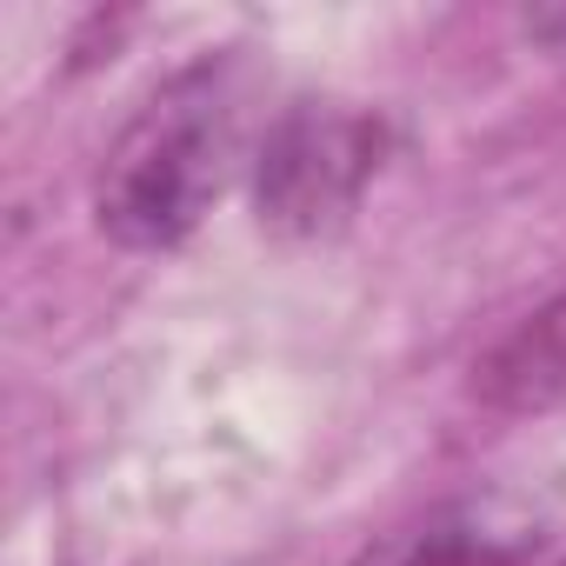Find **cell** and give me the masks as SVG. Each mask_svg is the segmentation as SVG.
Masks as SVG:
<instances>
[{
    "label": "cell",
    "instance_id": "cell-2",
    "mask_svg": "<svg viewBox=\"0 0 566 566\" xmlns=\"http://www.w3.org/2000/svg\"><path fill=\"white\" fill-rule=\"evenodd\" d=\"M380 154H387V127L374 114L340 107V101H294L266 127L260 160H253L260 227L294 233V240L347 227L360 193L380 174Z\"/></svg>",
    "mask_w": 566,
    "mask_h": 566
},
{
    "label": "cell",
    "instance_id": "cell-3",
    "mask_svg": "<svg viewBox=\"0 0 566 566\" xmlns=\"http://www.w3.org/2000/svg\"><path fill=\"white\" fill-rule=\"evenodd\" d=\"M473 394L493 413H539L566 400V287L473 360Z\"/></svg>",
    "mask_w": 566,
    "mask_h": 566
},
{
    "label": "cell",
    "instance_id": "cell-1",
    "mask_svg": "<svg viewBox=\"0 0 566 566\" xmlns=\"http://www.w3.org/2000/svg\"><path fill=\"white\" fill-rule=\"evenodd\" d=\"M240 154V74L233 61H193L120 127L94 180V220L127 253L180 247L227 187Z\"/></svg>",
    "mask_w": 566,
    "mask_h": 566
},
{
    "label": "cell",
    "instance_id": "cell-5",
    "mask_svg": "<svg viewBox=\"0 0 566 566\" xmlns=\"http://www.w3.org/2000/svg\"><path fill=\"white\" fill-rule=\"evenodd\" d=\"M553 566H566V553H559V559H553Z\"/></svg>",
    "mask_w": 566,
    "mask_h": 566
},
{
    "label": "cell",
    "instance_id": "cell-4",
    "mask_svg": "<svg viewBox=\"0 0 566 566\" xmlns=\"http://www.w3.org/2000/svg\"><path fill=\"white\" fill-rule=\"evenodd\" d=\"M533 546H539L533 533L486 526L480 513H433L420 526H400V533L360 546L347 566H526Z\"/></svg>",
    "mask_w": 566,
    "mask_h": 566
}]
</instances>
